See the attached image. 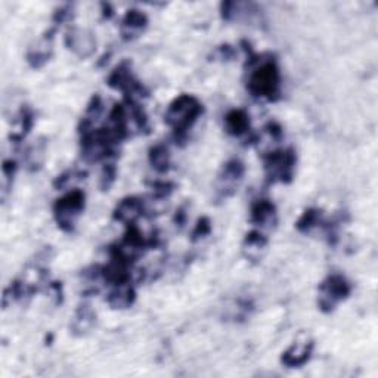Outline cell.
I'll return each instance as SVG.
<instances>
[{
	"label": "cell",
	"instance_id": "cell-1",
	"mask_svg": "<svg viewBox=\"0 0 378 378\" xmlns=\"http://www.w3.org/2000/svg\"><path fill=\"white\" fill-rule=\"evenodd\" d=\"M247 55V65L251 69L247 80L248 92L266 101H276L281 93V73L276 61L272 58L262 60L263 57H259L255 52Z\"/></svg>",
	"mask_w": 378,
	"mask_h": 378
},
{
	"label": "cell",
	"instance_id": "cell-2",
	"mask_svg": "<svg viewBox=\"0 0 378 378\" xmlns=\"http://www.w3.org/2000/svg\"><path fill=\"white\" fill-rule=\"evenodd\" d=\"M203 111V104L192 95H180L169 105L164 121L173 129L177 142L185 141L188 130L200 119Z\"/></svg>",
	"mask_w": 378,
	"mask_h": 378
},
{
	"label": "cell",
	"instance_id": "cell-3",
	"mask_svg": "<svg viewBox=\"0 0 378 378\" xmlns=\"http://www.w3.org/2000/svg\"><path fill=\"white\" fill-rule=\"evenodd\" d=\"M86 205V195L80 189H74L57 200L53 204V217L61 231L73 232L77 219Z\"/></svg>",
	"mask_w": 378,
	"mask_h": 378
},
{
	"label": "cell",
	"instance_id": "cell-4",
	"mask_svg": "<svg viewBox=\"0 0 378 378\" xmlns=\"http://www.w3.org/2000/svg\"><path fill=\"white\" fill-rule=\"evenodd\" d=\"M296 151L292 148L276 149L263 157L264 173L269 182H281V184H290L296 170Z\"/></svg>",
	"mask_w": 378,
	"mask_h": 378
},
{
	"label": "cell",
	"instance_id": "cell-5",
	"mask_svg": "<svg viewBox=\"0 0 378 378\" xmlns=\"http://www.w3.org/2000/svg\"><path fill=\"white\" fill-rule=\"evenodd\" d=\"M350 292H352V285L342 274H331L324 281L319 284V296L318 306L324 313H331L335 307L342 302H344Z\"/></svg>",
	"mask_w": 378,
	"mask_h": 378
},
{
	"label": "cell",
	"instance_id": "cell-6",
	"mask_svg": "<svg viewBox=\"0 0 378 378\" xmlns=\"http://www.w3.org/2000/svg\"><path fill=\"white\" fill-rule=\"evenodd\" d=\"M108 86L116 90H120L126 96V102H137V100L147 96V90L139 83L132 73L129 62H121L114 68V72L108 77Z\"/></svg>",
	"mask_w": 378,
	"mask_h": 378
},
{
	"label": "cell",
	"instance_id": "cell-7",
	"mask_svg": "<svg viewBox=\"0 0 378 378\" xmlns=\"http://www.w3.org/2000/svg\"><path fill=\"white\" fill-rule=\"evenodd\" d=\"M245 175V166L240 160H229L223 164L217 176L216 192L217 198H229L240 188Z\"/></svg>",
	"mask_w": 378,
	"mask_h": 378
},
{
	"label": "cell",
	"instance_id": "cell-8",
	"mask_svg": "<svg viewBox=\"0 0 378 378\" xmlns=\"http://www.w3.org/2000/svg\"><path fill=\"white\" fill-rule=\"evenodd\" d=\"M64 41H65V46L81 60L92 57L96 50L95 34L86 29L72 27V29L65 33Z\"/></svg>",
	"mask_w": 378,
	"mask_h": 378
},
{
	"label": "cell",
	"instance_id": "cell-9",
	"mask_svg": "<svg viewBox=\"0 0 378 378\" xmlns=\"http://www.w3.org/2000/svg\"><path fill=\"white\" fill-rule=\"evenodd\" d=\"M57 32V27H53L46 34L41 36L36 43L27 52V61L33 68H41L49 62L53 53V34Z\"/></svg>",
	"mask_w": 378,
	"mask_h": 378
},
{
	"label": "cell",
	"instance_id": "cell-10",
	"mask_svg": "<svg viewBox=\"0 0 378 378\" xmlns=\"http://www.w3.org/2000/svg\"><path fill=\"white\" fill-rule=\"evenodd\" d=\"M315 343L312 340L292 343L281 356V362L287 368H300L311 360Z\"/></svg>",
	"mask_w": 378,
	"mask_h": 378
},
{
	"label": "cell",
	"instance_id": "cell-11",
	"mask_svg": "<svg viewBox=\"0 0 378 378\" xmlns=\"http://www.w3.org/2000/svg\"><path fill=\"white\" fill-rule=\"evenodd\" d=\"M144 215V201L139 197H126L114 208L113 219L124 223L126 227L135 225V222Z\"/></svg>",
	"mask_w": 378,
	"mask_h": 378
},
{
	"label": "cell",
	"instance_id": "cell-12",
	"mask_svg": "<svg viewBox=\"0 0 378 378\" xmlns=\"http://www.w3.org/2000/svg\"><path fill=\"white\" fill-rule=\"evenodd\" d=\"M147 27H148V17L145 13L137 9H132L128 11V13L124 15L120 30L123 39L126 41H130L141 36L147 30Z\"/></svg>",
	"mask_w": 378,
	"mask_h": 378
},
{
	"label": "cell",
	"instance_id": "cell-13",
	"mask_svg": "<svg viewBox=\"0 0 378 378\" xmlns=\"http://www.w3.org/2000/svg\"><path fill=\"white\" fill-rule=\"evenodd\" d=\"M276 207L269 200H257L251 205L250 222L255 227L272 228L276 225Z\"/></svg>",
	"mask_w": 378,
	"mask_h": 378
},
{
	"label": "cell",
	"instance_id": "cell-14",
	"mask_svg": "<svg viewBox=\"0 0 378 378\" xmlns=\"http://www.w3.org/2000/svg\"><path fill=\"white\" fill-rule=\"evenodd\" d=\"M220 11L225 21H248L260 12L257 5L247 2H223Z\"/></svg>",
	"mask_w": 378,
	"mask_h": 378
},
{
	"label": "cell",
	"instance_id": "cell-15",
	"mask_svg": "<svg viewBox=\"0 0 378 378\" xmlns=\"http://www.w3.org/2000/svg\"><path fill=\"white\" fill-rule=\"evenodd\" d=\"M268 247V236L260 231H250L243 243V255L251 262H259Z\"/></svg>",
	"mask_w": 378,
	"mask_h": 378
},
{
	"label": "cell",
	"instance_id": "cell-16",
	"mask_svg": "<svg viewBox=\"0 0 378 378\" xmlns=\"http://www.w3.org/2000/svg\"><path fill=\"white\" fill-rule=\"evenodd\" d=\"M95 322H96V313L92 309V306L89 303H81L77 307L73 322H72V327L69 328H72L74 335L81 337V335H86L95 327Z\"/></svg>",
	"mask_w": 378,
	"mask_h": 378
},
{
	"label": "cell",
	"instance_id": "cell-17",
	"mask_svg": "<svg viewBox=\"0 0 378 378\" xmlns=\"http://www.w3.org/2000/svg\"><path fill=\"white\" fill-rule=\"evenodd\" d=\"M228 135L240 137L250 133V117L244 109H231L223 120Z\"/></svg>",
	"mask_w": 378,
	"mask_h": 378
},
{
	"label": "cell",
	"instance_id": "cell-18",
	"mask_svg": "<svg viewBox=\"0 0 378 378\" xmlns=\"http://www.w3.org/2000/svg\"><path fill=\"white\" fill-rule=\"evenodd\" d=\"M136 299V291L133 285L129 284H121V285H114V290L108 294V304L113 307V309H128L133 304Z\"/></svg>",
	"mask_w": 378,
	"mask_h": 378
},
{
	"label": "cell",
	"instance_id": "cell-19",
	"mask_svg": "<svg viewBox=\"0 0 378 378\" xmlns=\"http://www.w3.org/2000/svg\"><path fill=\"white\" fill-rule=\"evenodd\" d=\"M324 212L318 208H307L296 223V228L302 234H311L313 229L324 228L325 225Z\"/></svg>",
	"mask_w": 378,
	"mask_h": 378
},
{
	"label": "cell",
	"instance_id": "cell-20",
	"mask_svg": "<svg viewBox=\"0 0 378 378\" xmlns=\"http://www.w3.org/2000/svg\"><path fill=\"white\" fill-rule=\"evenodd\" d=\"M148 160L152 169L158 173H166L170 169V151L163 144L151 147L148 152Z\"/></svg>",
	"mask_w": 378,
	"mask_h": 378
},
{
	"label": "cell",
	"instance_id": "cell-21",
	"mask_svg": "<svg viewBox=\"0 0 378 378\" xmlns=\"http://www.w3.org/2000/svg\"><path fill=\"white\" fill-rule=\"evenodd\" d=\"M45 151H46L45 142L36 144L33 148L29 149V154H27V164H29L30 170L40 169L41 164H43V160H45Z\"/></svg>",
	"mask_w": 378,
	"mask_h": 378
},
{
	"label": "cell",
	"instance_id": "cell-22",
	"mask_svg": "<svg viewBox=\"0 0 378 378\" xmlns=\"http://www.w3.org/2000/svg\"><path fill=\"white\" fill-rule=\"evenodd\" d=\"M212 231H213V228H212V222H210L208 217L204 216V217L198 219L197 225H195V228H194V231H192V234H191V240H192L194 243H197V241H200V240H204L205 236H208L210 234H212Z\"/></svg>",
	"mask_w": 378,
	"mask_h": 378
},
{
	"label": "cell",
	"instance_id": "cell-23",
	"mask_svg": "<svg viewBox=\"0 0 378 378\" xmlns=\"http://www.w3.org/2000/svg\"><path fill=\"white\" fill-rule=\"evenodd\" d=\"M116 177H117V169L114 164H105L104 170H102V175H101V189L102 191H108L111 187H113V184L116 182Z\"/></svg>",
	"mask_w": 378,
	"mask_h": 378
},
{
	"label": "cell",
	"instance_id": "cell-24",
	"mask_svg": "<svg viewBox=\"0 0 378 378\" xmlns=\"http://www.w3.org/2000/svg\"><path fill=\"white\" fill-rule=\"evenodd\" d=\"M152 194L156 198H166L175 191V185L172 182H154L151 185Z\"/></svg>",
	"mask_w": 378,
	"mask_h": 378
},
{
	"label": "cell",
	"instance_id": "cell-25",
	"mask_svg": "<svg viewBox=\"0 0 378 378\" xmlns=\"http://www.w3.org/2000/svg\"><path fill=\"white\" fill-rule=\"evenodd\" d=\"M73 17V11H72V6L67 5L64 8H60L57 12H55V15H53V22H55V27L68 21L69 18Z\"/></svg>",
	"mask_w": 378,
	"mask_h": 378
},
{
	"label": "cell",
	"instance_id": "cell-26",
	"mask_svg": "<svg viewBox=\"0 0 378 378\" xmlns=\"http://www.w3.org/2000/svg\"><path fill=\"white\" fill-rule=\"evenodd\" d=\"M216 57L219 58V60H225V61H229V60H232V58H235V55H236V52H235V49L232 48V46H229V45H222V46H219L217 49H216Z\"/></svg>",
	"mask_w": 378,
	"mask_h": 378
},
{
	"label": "cell",
	"instance_id": "cell-27",
	"mask_svg": "<svg viewBox=\"0 0 378 378\" xmlns=\"http://www.w3.org/2000/svg\"><path fill=\"white\" fill-rule=\"evenodd\" d=\"M264 130H268V133L272 136V139H275V141H281L283 139V135H284L283 128L276 121H271L266 124Z\"/></svg>",
	"mask_w": 378,
	"mask_h": 378
},
{
	"label": "cell",
	"instance_id": "cell-28",
	"mask_svg": "<svg viewBox=\"0 0 378 378\" xmlns=\"http://www.w3.org/2000/svg\"><path fill=\"white\" fill-rule=\"evenodd\" d=\"M15 172H17V163L12 160H6L4 163V175L8 180V185L11 184V179H13V176H15Z\"/></svg>",
	"mask_w": 378,
	"mask_h": 378
},
{
	"label": "cell",
	"instance_id": "cell-29",
	"mask_svg": "<svg viewBox=\"0 0 378 378\" xmlns=\"http://www.w3.org/2000/svg\"><path fill=\"white\" fill-rule=\"evenodd\" d=\"M175 223H176V227H179V228H182L187 223V213H185V208L184 207L179 208L177 212H176V215H175Z\"/></svg>",
	"mask_w": 378,
	"mask_h": 378
}]
</instances>
